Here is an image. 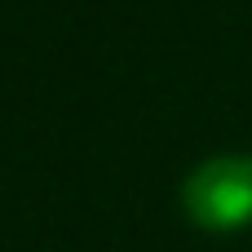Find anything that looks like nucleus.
I'll return each mask as SVG.
<instances>
[{"mask_svg": "<svg viewBox=\"0 0 252 252\" xmlns=\"http://www.w3.org/2000/svg\"><path fill=\"white\" fill-rule=\"evenodd\" d=\"M182 208L195 226L230 235L252 226V155H213L182 182Z\"/></svg>", "mask_w": 252, "mask_h": 252, "instance_id": "1", "label": "nucleus"}]
</instances>
